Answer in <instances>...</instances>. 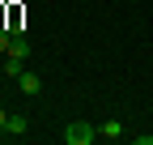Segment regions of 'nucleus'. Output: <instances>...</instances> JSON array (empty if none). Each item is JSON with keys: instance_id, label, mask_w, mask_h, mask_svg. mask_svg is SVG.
Segmentation results:
<instances>
[{"instance_id": "9d476101", "label": "nucleus", "mask_w": 153, "mask_h": 145, "mask_svg": "<svg viewBox=\"0 0 153 145\" xmlns=\"http://www.w3.org/2000/svg\"><path fill=\"white\" fill-rule=\"evenodd\" d=\"M0 77H4V72H0Z\"/></svg>"}, {"instance_id": "6e6552de", "label": "nucleus", "mask_w": 153, "mask_h": 145, "mask_svg": "<svg viewBox=\"0 0 153 145\" xmlns=\"http://www.w3.org/2000/svg\"><path fill=\"white\" fill-rule=\"evenodd\" d=\"M4 124H9V111H4V107H0V128H4Z\"/></svg>"}, {"instance_id": "0eeeda50", "label": "nucleus", "mask_w": 153, "mask_h": 145, "mask_svg": "<svg viewBox=\"0 0 153 145\" xmlns=\"http://www.w3.org/2000/svg\"><path fill=\"white\" fill-rule=\"evenodd\" d=\"M9 39H13V30H0V51H9Z\"/></svg>"}, {"instance_id": "1a4fd4ad", "label": "nucleus", "mask_w": 153, "mask_h": 145, "mask_svg": "<svg viewBox=\"0 0 153 145\" xmlns=\"http://www.w3.org/2000/svg\"><path fill=\"white\" fill-rule=\"evenodd\" d=\"M0 4H4V0H0Z\"/></svg>"}, {"instance_id": "20e7f679", "label": "nucleus", "mask_w": 153, "mask_h": 145, "mask_svg": "<svg viewBox=\"0 0 153 145\" xmlns=\"http://www.w3.org/2000/svg\"><path fill=\"white\" fill-rule=\"evenodd\" d=\"M98 137H106V141H119V137H123V124H119V120H106V124H98Z\"/></svg>"}, {"instance_id": "f257e3e1", "label": "nucleus", "mask_w": 153, "mask_h": 145, "mask_svg": "<svg viewBox=\"0 0 153 145\" xmlns=\"http://www.w3.org/2000/svg\"><path fill=\"white\" fill-rule=\"evenodd\" d=\"M94 137H98V128H94V124H85V120H72L68 128H64V141H68V145H89Z\"/></svg>"}, {"instance_id": "423d86ee", "label": "nucleus", "mask_w": 153, "mask_h": 145, "mask_svg": "<svg viewBox=\"0 0 153 145\" xmlns=\"http://www.w3.org/2000/svg\"><path fill=\"white\" fill-rule=\"evenodd\" d=\"M4 132H9V137H22V132H26V115H9Z\"/></svg>"}, {"instance_id": "f03ea898", "label": "nucleus", "mask_w": 153, "mask_h": 145, "mask_svg": "<svg viewBox=\"0 0 153 145\" xmlns=\"http://www.w3.org/2000/svg\"><path fill=\"white\" fill-rule=\"evenodd\" d=\"M17 90H22V98H34L38 90H43V77H38V72H22V77H17Z\"/></svg>"}, {"instance_id": "7ed1b4c3", "label": "nucleus", "mask_w": 153, "mask_h": 145, "mask_svg": "<svg viewBox=\"0 0 153 145\" xmlns=\"http://www.w3.org/2000/svg\"><path fill=\"white\" fill-rule=\"evenodd\" d=\"M4 56H17V60H30V39H26V34H13V39H9V51H4Z\"/></svg>"}, {"instance_id": "39448f33", "label": "nucleus", "mask_w": 153, "mask_h": 145, "mask_svg": "<svg viewBox=\"0 0 153 145\" xmlns=\"http://www.w3.org/2000/svg\"><path fill=\"white\" fill-rule=\"evenodd\" d=\"M0 72H4V77H13V81H17V77H22V72H26V60H17V56H9L4 64H0Z\"/></svg>"}]
</instances>
